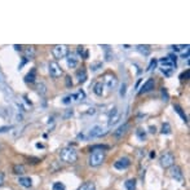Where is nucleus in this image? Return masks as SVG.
Masks as SVG:
<instances>
[{"label": "nucleus", "mask_w": 190, "mask_h": 190, "mask_svg": "<svg viewBox=\"0 0 190 190\" xmlns=\"http://www.w3.org/2000/svg\"><path fill=\"white\" fill-rule=\"evenodd\" d=\"M136 49L139 50L141 55H144V56H147V55H150V50H151L149 45H142V44L137 45V47H136Z\"/></svg>", "instance_id": "obj_19"}, {"label": "nucleus", "mask_w": 190, "mask_h": 190, "mask_svg": "<svg viewBox=\"0 0 190 190\" xmlns=\"http://www.w3.org/2000/svg\"><path fill=\"white\" fill-rule=\"evenodd\" d=\"M77 78H78V82L79 83H84L87 80V72H86V70L84 69H82V70H79L78 72H77Z\"/></svg>", "instance_id": "obj_21"}, {"label": "nucleus", "mask_w": 190, "mask_h": 190, "mask_svg": "<svg viewBox=\"0 0 190 190\" xmlns=\"http://www.w3.org/2000/svg\"><path fill=\"white\" fill-rule=\"evenodd\" d=\"M176 61H177V58H176V56H173V55H170V56L163 57V58L159 60L162 71L166 74V75L170 77L171 74H172V71H173L175 67H176Z\"/></svg>", "instance_id": "obj_1"}, {"label": "nucleus", "mask_w": 190, "mask_h": 190, "mask_svg": "<svg viewBox=\"0 0 190 190\" xmlns=\"http://www.w3.org/2000/svg\"><path fill=\"white\" fill-rule=\"evenodd\" d=\"M3 80H4V77H3V74L0 72V83H3Z\"/></svg>", "instance_id": "obj_44"}, {"label": "nucleus", "mask_w": 190, "mask_h": 190, "mask_svg": "<svg viewBox=\"0 0 190 190\" xmlns=\"http://www.w3.org/2000/svg\"><path fill=\"white\" fill-rule=\"evenodd\" d=\"M36 79V69H31V71L25 77V82L26 83H34Z\"/></svg>", "instance_id": "obj_18"}, {"label": "nucleus", "mask_w": 190, "mask_h": 190, "mask_svg": "<svg viewBox=\"0 0 190 190\" xmlns=\"http://www.w3.org/2000/svg\"><path fill=\"white\" fill-rule=\"evenodd\" d=\"M48 70H49V75L53 77V78H58L62 75V69L60 67V65L56 62V61H52L49 62L48 65Z\"/></svg>", "instance_id": "obj_6"}, {"label": "nucleus", "mask_w": 190, "mask_h": 190, "mask_svg": "<svg viewBox=\"0 0 190 190\" xmlns=\"http://www.w3.org/2000/svg\"><path fill=\"white\" fill-rule=\"evenodd\" d=\"M162 97L164 101H168V98H170V96H168V92L166 88H162Z\"/></svg>", "instance_id": "obj_34"}, {"label": "nucleus", "mask_w": 190, "mask_h": 190, "mask_svg": "<svg viewBox=\"0 0 190 190\" xmlns=\"http://www.w3.org/2000/svg\"><path fill=\"white\" fill-rule=\"evenodd\" d=\"M105 161V151L103 149H93L91 156H89V166L98 167Z\"/></svg>", "instance_id": "obj_3"}, {"label": "nucleus", "mask_w": 190, "mask_h": 190, "mask_svg": "<svg viewBox=\"0 0 190 190\" xmlns=\"http://www.w3.org/2000/svg\"><path fill=\"white\" fill-rule=\"evenodd\" d=\"M189 75H190V71L186 70L185 72H182L181 75H180V79H181V80H186V79H189Z\"/></svg>", "instance_id": "obj_33"}, {"label": "nucleus", "mask_w": 190, "mask_h": 190, "mask_svg": "<svg viewBox=\"0 0 190 190\" xmlns=\"http://www.w3.org/2000/svg\"><path fill=\"white\" fill-rule=\"evenodd\" d=\"M159 162H161V166L163 167V168H170V167H172L173 166V163H175V156L171 154V153H163L162 154V156H161V159H159Z\"/></svg>", "instance_id": "obj_5"}, {"label": "nucleus", "mask_w": 190, "mask_h": 190, "mask_svg": "<svg viewBox=\"0 0 190 190\" xmlns=\"http://www.w3.org/2000/svg\"><path fill=\"white\" fill-rule=\"evenodd\" d=\"M70 115H72V110H69V111H67V113L65 114V118H69Z\"/></svg>", "instance_id": "obj_42"}, {"label": "nucleus", "mask_w": 190, "mask_h": 190, "mask_svg": "<svg viewBox=\"0 0 190 190\" xmlns=\"http://www.w3.org/2000/svg\"><path fill=\"white\" fill-rule=\"evenodd\" d=\"M120 119V114L118 111V109H114L111 113H110V117H109V127L111 125H115Z\"/></svg>", "instance_id": "obj_10"}, {"label": "nucleus", "mask_w": 190, "mask_h": 190, "mask_svg": "<svg viewBox=\"0 0 190 190\" xmlns=\"http://www.w3.org/2000/svg\"><path fill=\"white\" fill-rule=\"evenodd\" d=\"M163 135H170L171 133V125H170V123H164L163 125H162V131H161Z\"/></svg>", "instance_id": "obj_27"}, {"label": "nucleus", "mask_w": 190, "mask_h": 190, "mask_svg": "<svg viewBox=\"0 0 190 190\" xmlns=\"http://www.w3.org/2000/svg\"><path fill=\"white\" fill-rule=\"evenodd\" d=\"M52 53L56 58H63L69 55V48L65 44H60V45H55L52 48Z\"/></svg>", "instance_id": "obj_4"}, {"label": "nucleus", "mask_w": 190, "mask_h": 190, "mask_svg": "<svg viewBox=\"0 0 190 190\" xmlns=\"http://www.w3.org/2000/svg\"><path fill=\"white\" fill-rule=\"evenodd\" d=\"M117 78H115L114 75H110V74H108V75H105V80H103V87L106 86L109 89H113L115 88V86H117Z\"/></svg>", "instance_id": "obj_9"}, {"label": "nucleus", "mask_w": 190, "mask_h": 190, "mask_svg": "<svg viewBox=\"0 0 190 190\" xmlns=\"http://www.w3.org/2000/svg\"><path fill=\"white\" fill-rule=\"evenodd\" d=\"M131 166V159L127 156H123V158H119V159L114 163V167L117 170H127Z\"/></svg>", "instance_id": "obj_7"}, {"label": "nucleus", "mask_w": 190, "mask_h": 190, "mask_svg": "<svg viewBox=\"0 0 190 190\" xmlns=\"http://www.w3.org/2000/svg\"><path fill=\"white\" fill-rule=\"evenodd\" d=\"M53 190H66L65 185H63L62 182H55L53 184V187H52Z\"/></svg>", "instance_id": "obj_31"}, {"label": "nucleus", "mask_w": 190, "mask_h": 190, "mask_svg": "<svg viewBox=\"0 0 190 190\" xmlns=\"http://www.w3.org/2000/svg\"><path fill=\"white\" fill-rule=\"evenodd\" d=\"M45 88H47V87H45L44 83H39L38 86H36V89H38V92H39L40 94H45V92H47Z\"/></svg>", "instance_id": "obj_28"}, {"label": "nucleus", "mask_w": 190, "mask_h": 190, "mask_svg": "<svg viewBox=\"0 0 190 190\" xmlns=\"http://www.w3.org/2000/svg\"><path fill=\"white\" fill-rule=\"evenodd\" d=\"M18 182H19L21 186H24V187H31L33 186V180H31L30 177H19Z\"/></svg>", "instance_id": "obj_16"}, {"label": "nucleus", "mask_w": 190, "mask_h": 190, "mask_svg": "<svg viewBox=\"0 0 190 190\" xmlns=\"http://www.w3.org/2000/svg\"><path fill=\"white\" fill-rule=\"evenodd\" d=\"M173 109H175V111L180 115L181 117V119L185 122V123H187V117H186V114L182 111V109H181V106H178V105H173Z\"/></svg>", "instance_id": "obj_20"}, {"label": "nucleus", "mask_w": 190, "mask_h": 190, "mask_svg": "<svg viewBox=\"0 0 190 190\" xmlns=\"http://www.w3.org/2000/svg\"><path fill=\"white\" fill-rule=\"evenodd\" d=\"M129 129V124L128 123H124L123 125H120L119 128L117 129V131H114V136L117 137V139H120V137L123 136V135H125L127 133V131Z\"/></svg>", "instance_id": "obj_13"}, {"label": "nucleus", "mask_w": 190, "mask_h": 190, "mask_svg": "<svg viewBox=\"0 0 190 190\" xmlns=\"http://www.w3.org/2000/svg\"><path fill=\"white\" fill-rule=\"evenodd\" d=\"M124 186L127 190H136V180L135 178H129L124 182Z\"/></svg>", "instance_id": "obj_22"}, {"label": "nucleus", "mask_w": 190, "mask_h": 190, "mask_svg": "<svg viewBox=\"0 0 190 190\" xmlns=\"http://www.w3.org/2000/svg\"><path fill=\"white\" fill-rule=\"evenodd\" d=\"M13 172L16 175H22V173H25V167L22 164H16L13 167Z\"/></svg>", "instance_id": "obj_25"}, {"label": "nucleus", "mask_w": 190, "mask_h": 190, "mask_svg": "<svg viewBox=\"0 0 190 190\" xmlns=\"http://www.w3.org/2000/svg\"><path fill=\"white\" fill-rule=\"evenodd\" d=\"M14 49H16V50H22V47H21V45H17V44H16V45H14Z\"/></svg>", "instance_id": "obj_43"}, {"label": "nucleus", "mask_w": 190, "mask_h": 190, "mask_svg": "<svg viewBox=\"0 0 190 190\" xmlns=\"http://www.w3.org/2000/svg\"><path fill=\"white\" fill-rule=\"evenodd\" d=\"M70 97H71V101L80 102V101H83L84 98H86V93H84V92L80 89V91H78L75 94H70Z\"/></svg>", "instance_id": "obj_15"}, {"label": "nucleus", "mask_w": 190, "mask_h": 190, "mask_svg": "<svg viewBox=\"0 0 190 190\" xmlns=\"http://www.w3.org/2000/svg\"><path fill=\"white\" fill-rule=\"evenodd\" d=\"M154 86H155V82H154V79H147L146 80V83H144V86H142V88H141V91H140V93H146V92H150L151 89H154Z\"/></svg>", "instance_id": "obj_12"}, {"label": "nucleus", "mask_w": 190, "mask_h": 190, "mask_svg": "<svg viewBox=\"0 0 190 190\" xmlns=\"http://www.w3.org/2000/svg\"><path fill=\"white\" fill-rule=\"evenodd\" d=\"M60 158L66 163H75L78 161V153L75 151V149H72L71 146L63 147L60 151Z\"/></svg>", "instance_id": "obj_2"}, {"label": "nucleus", "mask_w": 190, "mask_h": 190, "mask_svg": "<svg viewBox=\"0 0 190 190\" xmlns=\"http://www.w3.org/2000/svg\"><path fill=\"white\" fill-rule=\"evenodd\" d=\"M125 94V84H122V89H120V96Z\"/></svg>", "instance_id": "obj_40"}, {"label": "nucleus", "mask_w": 190, "mask_h": 190, "mask_svg": "<svg viewBox=\"0 0 190 190\" xmlns=\"http://www.w3.org/2000/svg\"><path fill=\"white\" fill-rule=\"evenodd\" d=\"M4 184V173L0 172V186H2Z\"/></svg>", "instance_id": "obj_39"}, {"label": "nucleus", "mask_w": 190, "mask_h": 190, "mask_svg": "<svg viewBox=\"0 0 190 190\" xmlns=\"http://www.w3.org/2000/svg\"><path fill=\"white\" fill-rule=\"evenodd\" d=\"M156 65H158V61L155 60V58H153L151 61H150V63H149V66H147V71H151V70H154L155 67H156Z\"/></svg>", "instance_id": "obj_30"}, {"label": "nucleus", "mask_w": 190, "mask_h": 190, "mask_svg": "<svg viewBox=\"0 0 190 190\" xmlns=\"http://www.w3.org/2000/svg\"><path fill=\"white\" fill-rule=\"evenodd\" d=\"M170 175L175 178V180L180 181V182L184 180V176H182V172H181V168H180V167H177V166H172V167H171V170H170Z\"/></svg>", "instance_id": "obj_8"}, {"label": "nucleus", "mask_w": 190, "mask_h": 190, "mask_svg": "<svg viewBox=\"0 0 190 190\" xmlns=\"http://www.w3.org/2000/svg\"><path fill=\"white\" fill-rule=\"evenodd\" d=\"M93 92H94V94H97V96H102V93H103V83L102 82H97L93 86Z\"/></svg>", "instance_id": "obj_17"}, {"label": "nucleus", "mask_w": 190, "mask_h": 190, "mask_svg": "<svg viewBox=\"0 0 190 190\" xmlns=\"http://www.w3.org/2000/svg\"><path fill=\"white\" fill-rule=\"evenodd\" d=\"M149 129H150V132H151V133H155V132H156V128H155V127H153V125H150V127H149Z\"/></svg>", "instance_id": "obj_41"}, {"label": "nucleus", "mask_w": 190, "mask_h": 190, "mask_svg": "<svg viewBox=\"0 0 190 190\" xmlns=\"http://www.w3.org/2000/svg\"><path fill=\"white\" fill-rule=\"evenodd\" d=\"M136 133H137V137H139V139H140L141 141H144V140L146 139V132H145L144 129H141V128H140V129H137V132H136Z\"/></svg>", "instance_id": "obj_29"}, {"label": "nucleus", "mask_w": 190, "mask_h": 190, "mask_svg": "<svg viewBox=\"0 0 190 190\" xmlns=\"http://www.w3.org/2000/svg\"><path fill=\"white\" fill-rule=\"evenodd\" d=\"M78 55L82 57V58H88V52H87V49L84 48V47H82V45H79L78 47Z\"/></svg>", "instance_id": "obj_23"}, {"label": "nucleus", "mask_w": 190, "mask_h": 190, "mask_svg": "<svg viewBox=\"0 0 190 190\" xmlns=\"http://www.w3.org/2000/svg\"><path fill=\"white\" fill-rule=\"evenodd\" d=\"M101 66H102V63H101V62L93 63V65L91 66V70H92V71H97V70H98V67H101Z\"/></svg>", "instance_id": "obj_35"}, {"label": "nucleus", "mask_w": 190, "mask_h": 190, "mask_svg": "<svg viewBox=\"0 0 190 190\" xmlns=\"http://www.w3.org/2000/svg\"><path fill=\"white\" fill-rule=\"evenodd\" d=\"M72 101H71V97L70 96H66V97H63L62 98V103L63 105H69V103H71Z\"/></svg>", "instance_id": "obj_37"}, {"label": "nucleus", "mask_w": 190, "mask_h": 190, "mask_svg": "<svg viewBox=\"0 0 190 190\" xmlns=\"http://www.w3.org/2000/svg\"><path fill=\"white\" fill-rule=\"evenodd\" d=\"M173 50H176V52H180V50H182L184 48H189V45H172L171 47Z\"/></svg>", "instance_id": "obj_32"}, {"label": "nucleus", "mask_w": 190, "mask_h": 190, "mask_svg": "<svg viewBox=\"0 0 190 190\" xmlns=\"http://www.w3.org/2000/svg\"><path fill=\"white\" fill-rule=\"evenodd\" d=\"M79 190H96V185L93 182H86L79 187Z\"/></svg>", "instance_id": "obj_24"}, {"label": "nucleus", "mask_w": 190, "mask_h": 190, "mask_svg": "<svg viewBox=\"0 0 190 190\" xmlns=\"http://www.w3.org/2000/svg\"><path fill=\"white\" fill-rule=\"evenodd\" d=\"M102 127L100 125H93L92 128L88 131V137H98L102 135Z\"/></svg>", "instance_id": "obj_14"}, {"label": "nucleus", "mask_w": 190, "mask_h": 190, "mask_svg": "<svg viewBox=\"0 0 190 190\" xmlns=\"http://www.w3.org/2000/svg\"><path fill=\"white\" fill-rule=\"evenodd\" d=\"M66 57H67L66 61H67V66H69V67L74 69V67L78 66V57H77L75 53H69Z\"/></svg>", "instance_id": "obj_11"}, {"label": "nucleus", "mask_w": 190, "mask_h": 190, "mask_svg": "<svg viewBox=\"0 0 190 190\" xmlns=\"http://www.w3.org/2000/svg\"><path fill=\"white\" fill-rule=\"evenodd\" d=\"M25 57L24 58H26V60H31V58H33L34 57V48L33 47H29L27 49H26V52H25Z\"/></svg>", "instance_id": "obj_26"}, {"label": "nucleus", "mask_w": 190, "mask_h": 190, "mask_svg": "<svg viewBox=\"0 0 190 190\" xmlns=\"http://www.w3.org/2000/svg\"><path fill=\"white\" fill-rule=\"evenodd\" d=\"M70 79H71L70 77H66V86H67V87H71V86H72V82H71Z\"/></svg>", "instance_id": "obj_38"}, {"label": "nucleus", "mask_w": 190, "mask_h": 190, "mask_svg": "<svg viewBox=\"0 0 190 190\" xmlns=\"http://www.w3.org/2000/svg\"><path fill=\"white\" fill-rule=\"evenodd\" d=\"M12 129V127L10 125H4V127H0V133H4V132H8Z\"/></svg>", "instance_id": "obj_36"}]
</instances>
